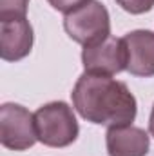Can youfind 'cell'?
Segmentation results:
<instances>
[{"label": "cell", "instance_id": "obj_1", "mask_svg": "<svg viewBox=\"0 0 154 156\" xmlns=\"http://www.w3.org/2000/svg\"><path fill=\"white\" fill-rule=\"evenodd\" d=\"M71 98L78 115L98 125H129L138 113L136 98L129 87L107 75L85 71L75 83Z\"/></svg>", "mask_w": 154, "mask_h": 156}, {"label": "cell", "instance_id": "obj_2", "mask_svg": "<svg viewBox=\"0 0 154 156\" xmlns=\"http://www.w3.org/2000/svg\"><path fill=\"white\" fill-rule=\"evenodd\" d=\"M37 138L47 147H67L78 138L80 127L65 102H49L35 113Z\"/></svg>", "mask_w": 154, "mask_h": 156}, {"label": "cell", "instance_id": "obj_3", "mask_svg": "<svg viewBox=\"0 0 154 156\" xmlns=\"http://www.w3.org/2000/svg\"><path fill=\"white\" fill-rule=\"evenodd\" d=\"M65 33L71 38L85 45H93L111 37V18L107 7L98 0H89L71 11L64 18Z\"/></svg>", "mask_w": 154, "mask_h": 156}, {"label": "cell", "instance_id": "obj_4", "mask_svg": "<svg viewBox=\"0 0 154 156\" xmlns=\"http://www.w3.org/2000/svg\"><path fill=\"white\" fill-rule=\"evenodd\" d=\"M37 140L35 115L18 104H4L0 107V144L5 149L26 151Z\"/></svg>", "mask_w": 154, "mask_h": 156}, {"label": "cell", "instance_id": "obj_5", "mask_svg": "<svg viewBox=\"0 0 154 156\" xmlns=\"http://www.w3.org/2000/svg\"><path fill=\"white\" fill-rule=\"evenodd\" d=\"M82 64L87 73L118 75L127 69V47L123 38L107 37L102 42L85 45L82 51Z\"/></svg>", "mask_w": 154, "mask_h": 156}, {"label": "cell", "instance_id": "obj_6", "mask_svg": "<svg viewBox=\"0 0 154 156\" xmlns=\"http://www.w3.org/2000/svg\"><path fill=\"white\" fill-rule=\"evenodd\" d=\"M33 27L26 18L0 22V56L5 62L26 58L33 49Z\"/></svg>", "mask_w": 154, "mask_h": 156}, {"label": "cell", "instance_id": "obj_7", "mask_svg": "<svg viewBox=\"0 0 154 156\" xmlns=\"http://www.w3.org/2000/svg\"><path fill=\"white\" fill-rule=\"evenodd\" d=\"M127 47V71L134 76H154V33L136 29L123 37Z\"/></svg>", "mask_w": 154, "mask_h": 156}, {"label": "cell", "instance_id": "obj_8", "mask_svg": "<svg viewBox=\"0 0 154 156\" xmlns=\"http://www.w3.org/2000/svg\"><path fill=\"white\" fill-rule=\"evenodd\" d=\"M105 145L109 156H147L149 134L134 125L109 127L105 134Z\"/></svg>", "mask_w": 154, "mask_h": 156}, {"label": "cell", "instance_id": "obj_9", "mask_svg": "<svg viewBox=\"0 0 154 156\" xmlns=\"http://www.w3.org/2000/svg\"><path fill=\"white\" fill-rule=\"evenodd\" d=\"M29 0H0V22L26 18Z\"/></svg>", "mask_w": 154, "mask_h": 156}, {"label": "cell", "instance_id": "obj_10", "mask_svg": "<svg viewBox=\"0 0 154 156\" xmlns=\"http://www.w3.org/2000/svg\"><path fill=\"white\" fill-rule=\"evenodd\" d=\"M116 2L123 11L131 15H142L154 7V0H116Z\"/></svg>", "mask_w": 154, "mask_h": 156}, {"label": "cell", "instance_id": "obj_11", "mask_svg": "<svg viewBox=\"0 0 154 156\" xmlns=\"http://www.w3.org/2000/svg\"><path fill=\"white\" fill-rule=\"evenodd\" d=\"M56 11H60V13H71V11H75L78 9L80 5H83V4H87L89 0H47Z\"/></svg>", "mask_w": 154, "mask_h": 156}, {"label": "cell", "instance_id": "obj_12", "mask_svg": "<svg viewBox=\"0 0 154 156\" xmlns=\"http://www.w3.org/2000/svg\"><path fill=\"white\" fill-rule=\"evenodd\" d=\"M149 131L154 136V105H152V111H151V118H149Z\"/></svg>", "mask_w": 154, "mask_h": 156}]
</instances>
